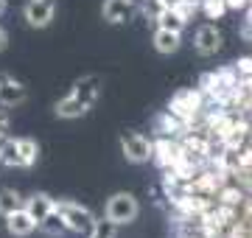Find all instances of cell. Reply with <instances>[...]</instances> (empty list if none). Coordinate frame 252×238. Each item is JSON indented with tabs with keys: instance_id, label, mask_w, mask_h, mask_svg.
<instances>
[{
	"instance_id": "cell-11",
	"label": "cell",
	"mask_w": 252,
	"mask_h": 238,
	"mask_svg": "<svg viewBox=\"0 0 252 238\" xmlns=\"http://www.w3.org/2000/svg\"><path fill=\"white\" fill-rule=\"evenodd\" d=\"M28 213H31V219L36 221V224H42V221L48 219V213H54V208H56V202L48 196V193H31L26 199V205H23Z\"/></svg>"
},
{
	"instance_id": "cell-25",
	"label": "cell",
	"mask_w": 252,
	"mask_h": 238,
	"mask_svg": "<svg viewBox=\"0 0 252 238\" xmlns=\"http://www.w3.org/2000/svg\"><path fill=\"white\" fill-rule=\"evenodd\" d=\"M3 11H6V0H0V14H3Z\"/></svg>"
},
{
	"instance_id": "cell-15",
	"label": "cell",
	"mask_w": 252,
	"mask_h": 238,
	"mask_svg": "<svg viewBox=\"0 0 252 238\" xmlns=\"http://www.w3.org/2000/svg\"><path fill=\"white\" fill-rule=\"evenodd\" d=\"M56 115H59V118H64V120H73V118H81V115H84V112H90L87 110V107H84V104H81L79 98H76V95H64L62 101H56Z\"/></svg>"
},
{
	"instance_id": "cell-3",
	"label": "cell",
	"mask_w": 252,
	"mask_h": 238,
	"mask_svg": "<svg viewBox=\"0 0 252 238\" xmlns=\"http://www.w3.org/2000/svg\"><path fill=\"white\" fill-rule=\"evenodd\" d=\"M104 213H107L109 221H115L118 227L121 224H129V221L137 219V213H140V205H137V199L132 196V193H112L107 199V208H104Z\"/></svg>"
},
{
	"instance_id": "cell-17",
	"label": "cell",
	"mask_w": 252,
	"mask_h": 238,
	"mask_svg": "<svg viewBox=\"0 0 252 238\" xmlns=\"http://www.w3.org/2000/svg\"><path fill=\"white\" fill-rule=\"evenodd\" d=\"M154 23H157V28H168V31H182L188 26V20H182V14L177 9H162V14Z\"/></svg>"
},
{
	"instance_id": "cell-23",
	"label": "cell",
	"mask_w": 252,
	"mask_h": 238,
	"mask_svg": "<svg viewBox=\"0 0 252 238\" xmlns=\"http://www.w3.org/2000/svg\"><path fill=\"white\" fill-rule=\"evenodd\" d=\"M162 6H165V9H177V6H180L182 0H160Z\"/></svg>"
},
{
	"instance_id": "cell-4",
	"label": "cell",
	"mask_w": 252,
	"mask_h": 238,
	"mask_svg": "<svg viewBox=\"0 0 252 238\" xmlns=\"http://www.w3.org/2000/svg\"><path fill=\"white\" fill-rule=\"evenodd\" d=\"M56 210L62 213V219H64V224H67L70 233H84V236H90L95 219H93V213L87 210V208H81L76 202H56Z\"/></svg>"
},
{
	"instance_id": "cell-7",
	"label": "cell",
	"mask_w": 252,
	"mask_h": 238,
	"mask_svg": "<svg viewBox=\"0 0 252 238\" xmlns=\"http://www.w3.org/2000/svg\"><path fill=\"white\" fill-rule=\"evenodd\" d=\"M28 98L26 84L9 73H0V104L3 107H20Z\"/></svg>"
},
{
	"instance_id": "cell-8",
	"label": "cell",
	"mask_w": 252,
	"mask_h": 238,
	"mask_svg": "<svg viewBox=\"0 0 252 238\" xmlns=\"http://www.w3.org/2000/svg\"><path fill=\"white\" fill-rule=\"evenodd\" d=\"M101 14H104L107 23L121 26V23H129V20L137 14V3H135V0H104Z\"/></svg>"
},
{
	"instance_id": "cell-12",
	"label": "cell",
	"mask_w": 252,
	"mask_h": 238,
	"mask_svg": "<svg viewBox=\"0 0 252 238\" xmlns=\"http://www.w3.org/2000/svg\"><path fill=\"white\" fill-rule=\"evenodd\" d=\"M36 227H39V224L31 219V213H28L26 208H20V210H14L11 216H6V230H9L11 236H17V238L31 236Z\"/></svg>"
},
{
	"instance_id": "cell-20",
	"label": "cell",
	"mask_w": 252,
	"mask_h": 238,
	"mask_svg": "<svg viewBox=\"0 0 252 238\" xmlns=\"http://www.w3.org/2000/svg\"><path fill=\"white\" fill-rule=\"evenodd\" d=\"M202 11H205L210 20H216V17H221V14L227 11V3L224 0H205V3H202Z\"/></svg>"
},
{
	"instance_id": "cell-13",
	"label": "cell",
	"mask_w": 252,
	"mask_h": 238,
	"mask_svg": "<svg viewBox=\"0 0 252 238\" xmlns=\"http://www.w3.org/2000/svg\"><path fill=\"white\" fill-rule=\"evenodd\" d=\"M180 42H182V31H168V28H157L154 31V51L162 56L177 54Z\"/></svg>"
},
{
	"instance_id": "cell-18",
	"label": "cell",
	"mask_w": 252,
	"mask_h": 238,
	"mask_svg": "<svg viewBox=\"0 0 252 238\" xmlns=\"http://www.w3.org/2000/svg\"><path fill=\"white\" fill-rule=\"evenodd\" d=\"M39 227L45 230L48 236H62V233H67V224H64V219H62V213L54 208V213H48V219L39 224Z\"/></svg>"
},
{
	"instance_id": "cell-14",
	"label": "cell",
	"mask_w": 252,
	"mask_h": 238,
	"mask_svg": "<svg viewBox=\"0 0 252 238\" xmlns=\"http://www.w3.org/2000/svg\"><path fill=\"white\" fill-rule=\"evenodd\" d=\"M180 151H182L180 143H174V140H168V138H160L157 143H154V154L152 157L162 165V168H171V165L177 163Z\"/></svg>"
},
{
	"instance_id": "cell-9",
	"label": "cell",
	"mask_w": 252,
	"mask_h": 238,
	"mask_svg": "<svg viewBox=\"0 0 252 238\" xmlns=\"http://www.w3.org/2000/svg\"><path fill=\"white\" fill-rule=\"evenodd\" d=\"M193 51L199 56H213L221 51V31L216 26H202L193 37Z\"/></svg>"
},
{
	"instance_id": "cell-6",
	"label": "cell",
	"mask_w": 252,
	"mask_h": 238,
	"mask_svg": "<svg viewBox=\"0 0 252 238\" xmlns=\"http://www.w3.org/2000/svg\"><path fill=\"white\" fill-rule=\"evenodd\" d=\"M56 14V3L54 0H28L23 6V17L31 28H48L51 20Z\"/></svg>"
},
{
	"instance_id": "cell-24",
	"label": "cell",
	"mask_w": 252,
	"mask_h": 238,
	"mask_svg": "<svg viewBox=\"0 0 252 238\" xmlns=\"http://www.w3.org/2000/svg\"><path fill=\"white\" fill-rule=\"evenodd\" d=\"M9 45V37H6V31H3V28H0V51H3V48Z\"/></svg>"
},
{
	"instance_id": "cell-16",
	"label": "cell",
	"mask_w": 252,
	"mask_h": 238,
	"mask_svg": "<svg viewBox=\"0 0 252 238\" xmlns=\"http://www.w3.org/2000/svg\"><path fill=\"white\" fill-rule=\"evenodd\" d=\"M20 208H23V196L14 188H3L0 191V216H11Z\"/></svg>"
},
{
	"instance_id": "cell-5",
	"label": "cell",
	"mask_w": 252,
	"mask_h": 238,
	"mask_svg": "<svg viewBox=\"0 0 252 238\" xmlns=\"http://www.w3.org/2000/svg\"><path fill=\"white\" fill-rule=\"evenodd\" d=\"M121 151L129 163H149L154 154V143L140 132H124L121 135Z\"/></svg>"
},
{
	"instance_id": "cell-1",
	"label": "cell",
	"mask_w": 252,
	"mask_h": 238,
	"mask_svg": "<svg viewBox=\"0 0 252 238\" xmlns=\"http://www.w3.org/2000/svg\"><path fill=\"white\" fill-rule=\"evenodd\" d=\"M39 157V146L28 138H17V140H6L0 146V163L9 165V168H31Z\"/></svg>"
},
{
	"instance_id": "cell-19",
	"label": "cell",
	"mask_w": 252,
	"mask_h": 238,
	"mask_svg": "<svg viewBox=\"0 0 252 238\" xmlns=\"http://www.w3.org/2000/svg\"><path fill=\"white\" fill-rule=\"evenodd\" d=\"M115 236H118V224L115 221H109V219L95 221L93 230H90V238H115Z\"/></svg>"
},
{
	"instance_id": "cell-10",
	"label": "cell",
	"mask_w": 252,
	"mask_h": 238,
	"mask_svg": "<svg viewBox=\"0 0 252 238\" xmlns=\"http://www.w3.org/2000/svg\"><path fill=\"white\" fill-rule=\"evenodd\" d=\"M70 92L87 107V110H93L95 101H98V95H101V76H81L79 82L73 84Z\"/></svg>"
},
{
	"instance_id": "cell-2",
	"label": "cell",
	"mask_w": 252,
	"mask_h": 238,
	"mask_svg": "<svg viewBox=\"0 0 252 238\" xmlns=\"http://www.w3.org/2000/svg\"><path fill=\"white\" fill-rule=\"evenodd\" d=\"M202 110H205V92L202 90H180L168 101V112H174L185 123H193L202 115Z\"/></svg>"
},
{
	"instance_id": "cell-21",
	"label": "cell",
	"mask_w": 252,
	"mask_h": 238,
	"mask_svg": "<svg viewBox=\"0 0 252 238\" xmlns=\"http://www.w3.org/2000/svg\"><path fill=\"white\" fill-rule=\"evenodd\" d=\"M162 9H165V6H162L160 0H146L143 3V11H146V17H152V20H157L162 14Z\"/></svg>"
},
{
	"instance_id": "cell-22",
	"label": "cell",
	"mask_w": 252,
	"mask_h": 238,
	"mask_svg": "<svg viewBox=\"0 0 252 238\" xmlns=\"http://www.w3.org/2000/svg\"><path fill=\"white\" fill-rule=\"evenodd\" d=\"M6 132H9V115H6V112L0 110V138H3Z\"/></svg>"
}]
</instances>
